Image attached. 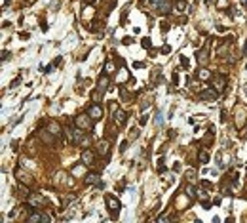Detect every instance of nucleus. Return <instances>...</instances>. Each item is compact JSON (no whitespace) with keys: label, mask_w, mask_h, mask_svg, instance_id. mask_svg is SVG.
<instances>
[{"label":"nucleus","mask_w":247,"mask_h":223,"mask_svg":"<svg viewBox=\"0 0 247 223\" xmlns=\"http://www.w3.org/2000/svg\"><path fill=\"white\" fill-rule=\"evenodd\" d=\"M93 118L89 116V115H78L76 118H74V124L80 128V130H91L93 128Z\"/></svg>","instance_id":"nucleus-1"},{"label":"nucleus","mask_w":247,"mask_h":223,"mask_svg":"<svg viewBox=\"0 0 247 223\" xmlns=\"http://www.w3.org/2000/svg\"><path fill=\"white\" fill-rule=\"evenodd\" d=\"M150 6L154 10H158V12H162V14L171 12V0H150Z\"/></svg>","instance_id":"nucleus-2"},{"label":"nucleus","mask_w":247,"mask_h":223,"mask_svg":"<svg viewBox=\"0 0 247 223\" xmlns=\"http://www.w3.org/2000/svg\"><path fill=\"white\" fill-rule=\"evenodd\" d=\"M105 200H107V206H108V210H110V214L116 217V216L120 214L122 204H120V202H118V200H116L114 196H112V195H107V196H105Z\"/></svg>","instance_id":"nucleus-3"},{"label":"nucleus","mask_w":247,"mask_h":223,"mask_svg":"<svg viewBox=\"0 0 247 223\" xmlns=\"http://www.w3.org/2000/svg\"><path fill=\"white\" fill-rule=\"evenodd\" d=\"M200 97H201V101H205V103H213V101H217V90L207 88V90L200 92Z\"/></svg>","instance_id":"nucleus-4"},{"label":"nucleus","mask_w":247,"mask_h":223,"mask_svg":"<svg viewBox=\"0 0 247 223\" xmlns=\"http://www.w3.org/2000/svg\"><path fill=\"white\" fill-rule=\"evenodd\" d=\"M107 88H108V76L107 74H103V76H101V78H99V84H97V92L93 94V99L101 94V95H103L105 92H107Z\"/></svg>","instance_id":"nucleus-5"},{"label":"nucleus","mask_w":247,"mask_h":223,"mask_svg":"<svg viewBox=\"0 0 247 223\" xmlns=\"http://www.w3.org/2000/svg\"><path fill=\"white\" fill-rule=\"evenodd\" d=\"M87 115L91 116L93 120H99L101 116H103V109H101V105L93 103V105H89V109H87Z\"/></svg>","instance_id":"nucleus-6"},{"label":"nucleus","mask_w":247,"mask_h":223,"mask_svg":"<svg viewBox=\"0 0 247 223\" xmlns=\"http://www.w3.org/2000/svg\"><path fill=\"white\" fill-rule=\"evenodd\" d=\"M86 185H97V187H103V183H101V175L99 174H87L86 175Z\"/></svg>","instance_id":"nucleus-7"},{"label":"nucleus","mask_w":247,"mask_h":223,"mask_svg":"<svg viewBox=\"0 0 247 223\" xmlns=\"http://www.w3.org/2000/svg\"><path fill=\"white\" fill-rule=\"evenodd\" d=\"M126 118H128V115L124 113L122 109H116V111H114V122H116L118 126H124V124H126Z\"/></svg>","instance_id":"nucleus-8"},{"label":"nucleus","mask_w":247,"mask_h":223,"mask_svg":"<svg viewBox=\"0 0 247 223\" xmlns=\"http://www.w3.org/2000/svg\"><path fill=\"white\" fill-rule=\"evenodd\" d=\"M27 221H50V216H46V214H40V212H34V214H30L29 217H27Z\"/></svg>","instance_id":"nucleus-9"},{"label":"nucleus","mask_w":247,"mask_h":223,"mask_svg":"<svg viewBox=\"0 0 247 223\" xmlns=\"http://www.w3.org/2000/svg\"><path fill=\"white\" fill-rule=\"evenodd\" d=\"M82 160H84V164H93V160H95V154H93V151H89V149H86L84 153H82Z\"/></svg>","instance_id":"nucleus-10"},{"label":"nucleus","mask_w":247,"mask_h":223,"mask_svg":"<svg viewBox=\"0 0 247 223\" xmlns=\"http://www.w3.org/2000/svg\"><path fill=\"white\" fill-rule=\"evenodd\" d=\"M97 153L103 154V157H107V154H108V143H107V141H99V145H97Z\"/></svg>","instance_id":"nucleus-11"},{"label":"nucleus","mask_w":247,"mask_h":223,"mask_svg":"<svg viewBox=\"0 0 247 223\" xmlns=\"http://www.w3.org/2000/svg\"><path fill=\"white\" fill-rule=\"evenodd\" d=\"M50 133H51V136H55V137H59L61 128H59V124H57V122H51V124H50Z\"/></svg>","instance_id":"nucleus-12"},{"label":"nucleus","mask_w":247,"mask_h":223,"mask_svg":"<svg viewBox=\"0 0 247 223\" xmlns=\"http://www.w3.org/2000/svg\"><path fill=\"white\" fill-rule=\"evenodd\" d=\"M224 86H226V78H221L219 76V78L215 80V90L221 92V90H224Z\"/></svg>","instance_id":"nucleus-13"},{"label":"nucleus","mask_w":247,"mask_h":223,"mask_svg":"<svg viewBox=\"0 0 247 223\" xmlns=\"http://www.w3.org/2000/svg\"><path fill=\"white\" fill-rule=\"evenodd\" d=\"M198 76H200L201 80H207V78H211V73H209V71H205V69H200Z\"/></svg>","instance_id":"nucleus-14"},{"label":"nucleus","mask_w":247,"mask_h":223,"mask_svg":"<svg viewBox=\"0 0 247 223\" xmlns=\"http://www.w3.org/2000/svg\"><path fill=\"white\" fill-rule=\"evenodd\" d=\"M200 162H204V164L209 162V153L207 151H200Z\"/></svg>","instance_id":"nucleus-15"},{"label":"nucleus","mask_w":247,"mask_h":223,"mask_svg":"<svg viewBox=\"0 0 247 223\" xmlns=\"http://www.w3.org/2000/svg\"><path fill=\"white\" fill-rule=\"evenodd\" d=\"M177 8H179V12H184L186 2H184V0H179V2H177Z\"/></svg>","instance_id":"nucleus-16"},{"label":"nucleus","mask_w":247,"mask_h":223,"mask_svg":"<svg viewBox=\"0 0 247 223\" xmlns=\"http://www.w3.org/2000/svg\"><path fill=\"white\" fill-rule=\"evenodd\" d=\"M186 193H188V196H196V187H186Z\"/></svg>","instance_id":"nucleus-17"},{"label":"nucleus","mask_w":247,"mask_h":223,"mask_svg":"<svg viewBox=\"0 0 247 223\" xmlns=\"http://www.w3.org/2000/svg\"><path fill=\"white\" fill-rule=\"evenodd\" d=\"M141 44H143V48H152V42H150V38H144Z\"/></svg>","instance_id":"nucleus-18"},{"label":"nucleus","mask_w":247,"mask_h":223,"mask_svg":"<svg viewBox=\"0 0 247 223\" xmlns=\"http://www.w3.org/2000/svg\"><path fill=\"white\" fill-rule=\"evenodd\" d=\"M205 53H207V52H200V53H198V61H200V63L205 61Z\"/></svg>","instance_id":"nucleus-19"},{"label":"nucleus","mask_w":247,"mask_h":223,"mask_svg":"<svg viewBox=\"0 0 247 223\" xmlns=\"http://www.w3.org/2000/svg\"><path fill=\"white\" fill-rule=\"evenodd\" d=\"M105 71H107V73H112V65H110V63L105 65Z\"/></svg>","instance_id":"nucleus-20"},{"label":"nucleus","mask_w":247,"mask_h":223,"mask_svg":"<svg viewBox=\"0 0 247 223\" xmlns=\"http://www.w3.org/2000/svg\"><path fill=\"white\" fill-rule=\"evenodd\" d=\"M181 63H183V65H184V67H186V65H188V59H186V57H184V55H181Z\"/></svg>","instance_id":"nucleus-21"},{"label":"nucleus","mask_w":247,"mask_h":223,"mask_svg":"<svg viewBox=\"0 0 247 223\" xmlns=\"http://www.w3.org/2000/svg\"><path fill=\"white\" fill-rule=\"evenodd\" d=\"M19 80H21V78H19V76H17V78H15V80H14V82H12V86H10V88H15V86H17V84H19Z\"/></svg>","instance_id":"nucleus-22"},{"label":"nucleus","mask_w":247,"mask_h":223,"mask_svg":"<svg viewBox=\"0 0 247 223\" xmlns=\"http://www.w3.org/2000/svg\"><path fill=\"white\" fill-rule=\"evenodd\" d=\"M194 177H196V172H194V170L188 172V179H194Z\"/></svg>","instance_id":"nucleus-23"},{"label":"nucleus","mask_w":247,"mask_h":223,"mask_svg":"<svg viewBox=\"0 0 247 223\" xmlns=\"http://www.w3.org/2000/svg\"><path fill=\"white\" fill-rule=\"evenodd\" d=\"M8 55H10L8 52H2V61H6V59H8Z\"/></svg>","instance_id":"nucleus-24"},{"label":"nucleus","mask_w":247,"mask_h":223,"mask_svg":"<svg viewBox=\"0 0 247 223\" xmlns=\"http://www.w3.org/2000/svg\"><path fill=\"white\" fill-rule=\"evenodd\" d=\"M219 4H221V6H222V4L226 6V4H228V0H219Z\"/></svg>","instance_id":"nucleus-25"},{"label":"nucleus","mask_w":247,"mask_h":223,"mask_svg":"<svg viewBox=\"0 0 247 223\" xmlns=\"http://www.w3.org/2000/svg\"><path fill=\"white\" fill-rule=\"evenodd\" d=\"M87 2H93V0H87Z\"/></svg>","instance_id":"nucleus-26"},{"label":"nucleus","mask_w":247,"mask_h":223,"mask_svg":"<svg viewBox=\"0 0 247 223\" xmlns=\"http://www.w3.org/2000/svg\"><path fill=\"white\" fill-rule=\"evenodd\" d=\"M205 2H211V0H205Z\"/></svg>","instance_id":"nucleus-27"}]
</instances>
